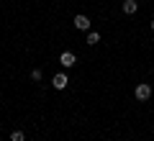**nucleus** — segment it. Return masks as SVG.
Masks as SVG:
<instances>
[{
  "label": "nucleus",
  "mask_w": 154,
  "mask_h": 141,
  "mask_svg": "<svg viewBox=\"0 0 154 141\" xmlns=\"http://www.w3.org/2000/svg\"><path fill=\"white\" fill-rule=\"evenodd\" d=\"M134 95H136V100H149L152 98V85H149V82H141V85H136V92H134Z\"/></svg>",
  "instance_id": "nucleus-1"
},
{
  "label": "nucleus",
  "mask_w": 154,
  "mask_h": 141,
  "mask_svg": "<svg viewBox=\"0 0 154 141\" xmlns=\"http://www.w3.org/2000/svg\"><path fill=\"white\" fill-rule=\"evenodd\" d=\"M75 62H77V57L72 54V51H62V54H59V64L62 67H72Z\"/></svg>",
  "instance_id": "nucleus-2"
},
{
  "label": "nucleus",
  "mask_w": 154,
  "mask_h": 141,
  "mask_svg": "<svg viewBox=\"0 0 154 141\" xmlns=\"http://www.w3.org/2000/svg\"><path fill=\"white\" fill-rule=\"evenodd\" d=\"M121 11L126 13V16H134V13L139 11V3H136V0H123V5H121Z\"/></svg>",
  "instance_id": "nucleus-3"
},
{
  "label": "nucleus",
  "mask_w": 154,
  "mask_h": 141,
  "mask_svg": "<svg viewBox=\"0 0 154 141\" xmlns=\"http://www.w3.org/2000/svg\"><path fill=\"white\" fill-rule=\"evenodd\" d=\"M75 28H80V31H88V28H90V18L82 16V13H80V16H75Z\"/></svg>",
  "instance_id": "nucleus-4"
},
{
  "label": "nucleus",
  "mask_w": 154,
  "mask_h": 141,
  "mask_svg": "<svg viewBox=\"0 0 154 141\" xmlns=\"http://www.w3.org/2000/svg\"><path fill=\"white\" fill-rule=\"evenodd\" d=\"M67 82H69V80H67V75H62V72L51 77V85H54L57 90H64V87H67Z\"/></svg>",
  "instance_id": "nucleus-5"
},
{
  "label": "nucleus",
  "mask_w": 154,
  "mask_h": 141,
  "mask_svg": "<svg viewBox=\"0 0 154 141\" xmlns=\"http://www.w3.org/2000/svg\"><path fill=\"white\" fill-rule=\"evenodd\" d=\"M98 41H100V33L90 31V33H88V44H90V46H95V44H98Z\"/></svg>",
  "instance_id": "nucleus-6"
},
{
  "label": "nucleus",
  "mask_w": 154,
  "mask_h": 141,
  "mask_svg": "<svg viewBox=\"0 0 154 141\" xmlns=\"http://www.w3.org/2000/svg\"><path fill=\"white\" fill-rule=\"evenodd\" d=\"M11 141H26V133H23V131H13V133H11Z\"/></svg>",
  "instance_id": "nucleus-7"
},
{
  "label": "nucleus",
  "mask_w": 154,
  "mask_h": 141,
  "mask_svg": "<svg viewBox=\"0 0 154 141\" xmlns=\"http://www.w3.org/2000/svg\"><path fill=\"white\" fill-rule=\"evenodd\" d=\"M31 80H33V82L41 80V69H33V72H31Z\"/></svg>",
  "instance_id": "nucleus-8"
}]
</instances>
